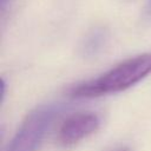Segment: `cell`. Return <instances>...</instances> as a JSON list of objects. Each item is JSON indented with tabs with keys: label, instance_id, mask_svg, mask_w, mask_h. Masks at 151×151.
<instances>
[{
	"label": "cell",
	"instance_id": "1",
	"mask_svg": "<svg viewBox=\"0 0 151 151\" xmlns=\"http://www.w3.org/2000/svg\"><path fill=\"white\" fill-rule=\"evenodd\" d=\"M151 73V53L126 59L101 76L80 83L70 90L73 98H94L122 92L136 85Z\"/></svg>",
	"mask_w": 151,
	"mask_h": 151
},
{
	"label": "cell",
	"instance_id": "2",
	"mask_svg": "<svg viewBox=\"0 0 151 151\" xmlns=\"http://www.w3.org/2000/svg\"><path fill=\"white\" fill-rule=\"evenodd\" d=\"M60 112L59 104H45L35 107L22 120L6 151H38Z\"/></svg>",
	"mask_w": 151,
	"mask_h": 151
},
{
	"label": "cell",
	"instance_id": "3",
	"mask_svg": "<svg viewBox=\"0 0 151 151\" xmlns=\"http://www.w3.org/2000/svg\"><path fill=\"white\" fill-rule=\"evenodd\" d=\"M100 125L99 117L93 112H78L67 117L60 125L57 142L63 147H71L94 133Z\"/></svg>",
	"mask_w": 151,
	"mask_h": 151
},
{
	"label": "cell",
	"instance_id": "4",
	"mask_svg": "<svg viewBox=\"0 0 151 151\" xmlns=\"http://www.w3.org/2000/svg\"><path fill=\"white\" fill-rule=\"evenodd\" d=\"M145 12H146V14H147L149 17H151V0L147 1L146 7H145Z\"/></svg>",
	"mask_w": 151,
	"mask_h": 151
},
{
	"label": "cell",
	"instance_id": "5",
	"mask_svg": "<svg viewBox=\"0 0 151 151\" xmlns=\"http://www.w3.org/2000/svg\"><path fill=\"white\" fill-rule=\"evenodd\" d=\"M117 151H129V150H127V149H125V147H124V149H119V150H117Z\"/></svg>",
	"mask_w": 151,
	"mask_h": 151
},
{
	"label": "cell",
	"instance_id": "6",
	"mask_svg": "<svg viewBox=\"0 0 151 151\" xmlns=\"http://www.w3.org/2000/svg\"><path fill=\"white\" fill-rule=\"evenodd\" d=\"M2 1H4V0H2Z\"/></svg>",
	"mask_w": 151,
	"mask_h": 151
}]
</instances>
